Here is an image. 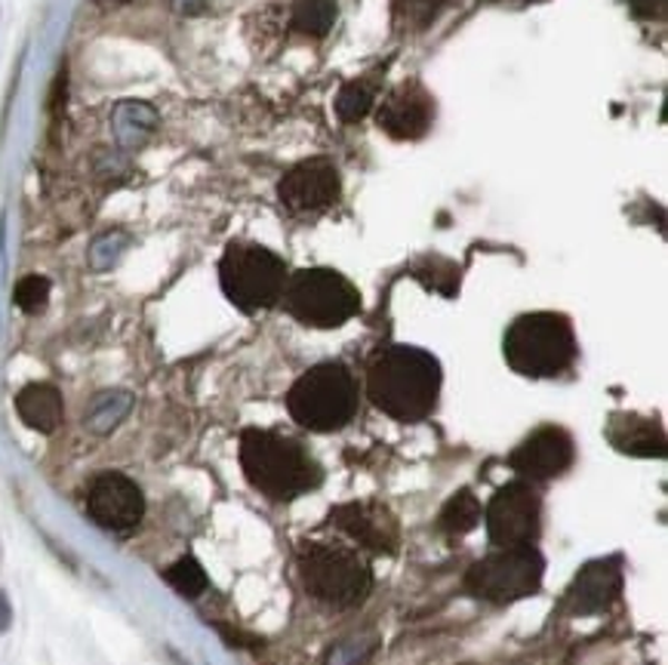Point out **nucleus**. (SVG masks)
Listing matches in <instances>:
<instances>
[{
	"label": "nucleus",
	"mask_w": 668,
	"mask_h": 665,
	"mask_svg": "<svg viewBox=\"0 0 668 665\" xmlns=\"http://www.w3.org/2000/svg\"><path fill=\"white\" fill-rule=\"evenodd\" d=\"M546 558L534 546L496 548L487 558L471 564L466 573V588L475 598L490 604H515L530 598L542 586Z\"/></svg>",
	"instance_id": "nucleus-8"
},
{
	"label": "nucleus",
	"mask_w": 668,
	"mask_h": 665,
	"mask_svg": "<svg viewBox=\"0 0 668 665\" xmlns=\"http://www.w3.org/2000/svg\"><path fill=\"white\" fill-rule=\"evenodd\" d=\"M87 512L102 530L130 533L146 518V496L127 475L106 472L87 490Z\"/></svg>",
	"instance_id": "nucleus-11"
},
{
	"label": "nucleus",
	"mask_w": 668,
	"mask_h": 665,
	"mask_svg": "<svg viewBox=\"0 0 668 665\" xmlns=\"http://www.w3.org/2000/svg\"><path fill=\"white\" fill-rule=\"evenodd\" d=\"M483 518V508L478 503V496L471 490H459L447 499V506L441 508V518H438V527L447 539H459L471 533Z\"/></svg>",
	"instance_id": "nucleus-18"
},
{
	"label": "nucleus",
	"mask_w": 668,
	"mask_h": 665,
	"mask_svg": "<svg viewBox=\"0 0 668 665\" xmlns=\"http://www.w3.org/2000/svg\"><path fill=\"white\" fill-rule=\"evenodd\" d=\"M287 410L306 431H339L358 413V383L339 360H323L306 370L287 395Z\"/></svg>",
	"instance_id": "nucleus-5"
},
{
	"label": "nucleus",
	"mask_w": 668,
	"mask_h": 665,
	"mask_svg": "<svg viewBox=\"0 0 668 665\" xmlns=\"http://www.w3.org/2000/svg\"><path fill=\"white\" fill-rule=\"evenodd\" d=\"M576 332L567 315L530 311L511 320L502 339L506 364L527 379H551L570 370L576 360Z\"/></svg>",
	"instance_id": "nucleus-4"
},
{
	"label": "nucleus",
	"mask_w": 668,
	"mask_h": 665,
	"mask_svg": "<svg viewBox=\"0 0 668 665\" xmlns=\"http://www.w3.org/2000/svg\"><path fill=\"white\" fill-rule=\"evenodd\" d=\"M330 524L342 530L358 548L373 555H395L401 546V524L382 503L361 499V503H342L330 512Z\"/></svg>",
	"instance_id": "nucleus-12"
},
{
	"label": "nucleus",
	"mask_w": 668,
	"mask_h": 665,
	"mask_svg": "<svg viewBox=\"0 0 668 665\" xmlns=\"http://www.w3.org/2000/svg\"><path fill=\"white\" fill-rule=\"evenodd\" d=\"M154 130V111L142 102H127L114 111V133L123 146H139Z\"/></svg>",
	"instance_id": "nucleus-20"
},
{
	"label": "nucleus",
	"mask_w": 668,
	"mask_h": 665,
	"mask_svg": "<svg viewBox=\"0 0 668 665\" xmlns=\"http://www.w3.org/2000/svg\"><path fill=\"white\" fill-rule=\"evenodd\" d=\"M278 195H281V204L290 214H323L342 195V179L336 173L333 160L308 158L283 176Z\"/></svg>",
	"instance_id": "nucleus-10"
},
{
	"label": "nucleus",
	"mask_w": 668,
	"mask_h": 665,
	"mask_svg": "<svg viewBox=\"0 0 668 665\" xmlns=\"http://www.w3.org/2000/svg\"><path fill=\"white\" fill-rule=\"evenodd\" d=\"M373 87H367L363 80H351V83L342 87V93L336 96V115L346 123H355V120L367 118V111L373 108Z\"/></svg>",
	"instance_id": "nucleus-21"
},
{
	"label": "nucleus",
	"mask_w": 668,
	"mask_h": 665,
	"mask_svg": "<svg viewBox=\"0 0 668 665\" xmlns=\"http://www.w3.org/2000/svg\"><path fill=\"white\" fill-rule=\"evenodd\" d=\"M219 284L228 302L247 315L278 306L287 284V266L259 244H231L219 262Z\"/></svg>",
	"instance_id": "nucleus-7"
},
{
	"label": "nucleus",
	"mask_w": 668,
	"mask_h": 665,
	"mask_svg": "<svg viewBox=\"0 0 668 665\" xmlns=\"http://www.w3.org/2000/svg\"><path fill=\"white\" fill-rule=\"evenodd\" d=\"M443 0H398V22L403 28H426Z\"/></svg>",
	"instance_id": "nucleus-24"
},
{
	"label": "nucleus",
	"mask_w": 668,
	"mask_h": 665,
	"mask_svg": "<svg viewBox=\"0 0 668 665\" xmlns=\"http://www.w3.org/2000/svg\"><path fill=\"white\" fill-rule=\"evenodd\" d=\"M296 570L308 598L330 611H351L373 588L370 560L342 539H302L296 548Z\"/></svg>",
	"instance_id": "nucleus-3"
},
{
	"label": "nucleus",
	"mask_w": 668,
	"mask_h": 665,
	"mask_svg": "<svg viewBox=\"0 0 668 665\" xmlns=\"http://www.w3.org/2000/svg\"><path fill=\"white\" fill-rule=\"evenodd\" d=\"M443 373L426 348L391 346L367 370V395L376 410L398 423H422L441 398Z\"/></svg>",
	"instance_id": "nucleus-1"
},
{
	"label": "nucleus",
	"mask_w": 668,
	"mask_h": 665,
	"mask_svg": "<svg viewBox=\"0 0 668 665\" xmlns=\"http://www.w3.org/2000/svg\"><path fill=\"white\" fill-rule=\"evenodd\" d=\"M574 459L576 444L570 431L561 426H542L511 450L508 466L524 480H551L561 478L564 472L574 466Z\"/></svg>",
	"instance_id": "nucleus-13"
},
{
	"label": "nucleus",
	"mask_w": 668,
	"mask_h": 665,
	"mask_svg": "<svg viewBox=\"0 0 668 665\" xmlns=\"http://www.w3.org/2000/svg\"><path fill=\"white\" fill-rule=\"evenodd\" d=\"M631 10L641 19H666L668 0H631Z\"/></svg>",
	"instance_id": "nucleus-25"
},
{
	"label": "nucleus",
	"mask_w": 668,
	"mask_h": 665,
	"mask_svg": "<svg viewBox=\"0 0 668 665\" xmlns=\"http://www.w3.org/2000/svg\"><path fill=\"white\" fill-rule=\"evenodd\" d=\"M607 438L628 456H666V431L656 419L638 413H614L607 423Z\"/></svg>",
	"instance_id": "nucleus-16"
},
{
	"label": "nucleus",
	"mask_w": 668,
	"mask_h": 665,
	"mask_svg": "<svg viewBox=\"0 0 668 665\" xmlns=\"http://www.w3.org/2000/svg\"><path fill=\"white\" fill-rule=\"evenodd\" d=\"M336 22V0H296L293 28L308 38H323Z\"/></svg>",
	"instance_id": "nucleus-19"
},
{
	"label": "nucleus",
	"mask_w": 668,
	"mask_h": 665,
	"mask_svg": "<svg viewBox=\"0 0 668 665\" xmlns=\"http://www.w3.org/2000/svg\"><path fill=\"white\" fill-rule=\"evenodd\" d=\"M622 592V564L619 558L588 560L576 573L574 586L564 595V611L574 616H591V613L610 611Z\"/></svg>",
	"instance_id": "nucleus-15"
},
{
	"label": "nucleus",
	"mask_w": 668,
	"mask_h": 665,
	"mask_svg": "<svg viewBox=\"0 0 668 665\" xmlns=\"http://www.w3.org/2000/svg\"><path fill=\"white\" fill-rule=\"evenodd\" d=\"M50 299V280L41 275H28L16 284V306L28 311V315H38Z\"/></svg>",
	"instance_id": "nucleus-23"
},
{
	"label": "nucleus",
	"mask_w": 668,
	"mask_h": 665,
	"mask_svg": "<svg viewBox=\"0 0 668 665\" xmlns=\"http://www.w3.org/2000/svg\"><path fill=\"white\" fill-rule=\"evenodd\" d=\"M118 3H123V0H118Z\"/></svg>",
	"instance_id": "nucleus-26"
},
{
	"label": "nucleus",
	"mask_w": 668,
	"mask_h": 665,
	"mask_svg": "<svg viewBox=\"0 0 668 665\" xmlns=\"http://www.w3.org/2000/svg\"><path fill=\"white\" fill-rule=\"evenodd\" d=\"M487 536L493 548L534 546L542 530V496L534 480H511L493 493L483 508Z\"/></svg>",
	"instance_id": "nucleus-9"
},
{
	"label": "nucleus",
	"mask_w": 668,
	"mask_h": 665,
	"mask_svg": "<svg viewBox=\"0 0 668 665\" xmlns=\"http://www.w3.org/2000/svg\"><path fill=\"white\" fill-rule=\"evenodd\" d=\"M283 311L315 330H336L361 311L358 287L333 268H302L287 278Z\"/></svg>",
	"instance_id": "nucleus-6"
},
{
	"label": "nucleus",
	"mask_w": 668,
	"mask_h": 665,
	"mask_svg": "<svg viewBox=\"0 0 668 665\" xmlns=\"http://www.w3.org/2000/svg\"><path fill=\"white\" fill-rule=\"evenodd\" d=\"M376 120L391 139H422L435 120V102L422 83H401L398 90L382 99V106L376 108Z\"/></svg>",
	"instance_id": "nucleus-14"
},
{
	"label": "nucleus",
	"mask_w": 668,
	"mask_h": 665,
	"mask_svg": "<svg viewBox=\"0 0 668 665\" xmlns=\"http://www.w3.org/2000/svg\"><path fill=\"white\" fill-rule=\"evenodd\" d=\"M241 468L250 487L271 503H290L318 490L323 480V468L299 440L266 428H247L241 435Z\"/></svg>",
	"instance_id": "nucleus-2"
},
{
	"label": "nucleus",
	"mask_w": 668,
	"mask_h": 665,
	"mask_svg": "<svg viewBox=\"0 0 668 665\" xmlns=\"http://www.w3.org/2000/svg\"><path fill=\"white\" fill-rule=\"evenodd\" d=\"M16 413L28 428L41 431V435H53L56 428L62 426L66 404H62L59 388L47 386V383H31L16 395Z\"/></svg>",
	"instance_id": "nucleus-17"
},
{
	"label": "nucleus",
	"mask_w": 668,
	"mask_h": 665,
	"mask_svg": "<svg viewBox=\"0 0 668 665\" xmlns=\"http://www.w3.org/2000/svg\"><path fill=\"white\" fill-rule=\"evenodd\" d=\"M163 579H167L182 598H198V595L207 592V573H203V567L195 558L176 560L173 567H167Z\"/></svg>",
	"instance_id": "nucleus-22"
}]
</instances>
